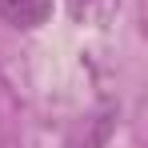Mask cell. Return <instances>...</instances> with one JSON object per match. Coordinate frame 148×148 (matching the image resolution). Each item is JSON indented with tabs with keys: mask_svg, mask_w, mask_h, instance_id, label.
<instances>
[{
	"mask_svg": "<svg viewBox=\"0 0 148 148\" xmlns=\"http://www.w3.org/2000/svg\"><path fill=\"white\" fill-rule=\"evenodd\" d=\"M0 16L12 28H40L52 16V0H0Z\"/></svg>",
	"mask_w": 148,
	"mask_h": 148,
	"instance_id": "obj_2",
	"label": "cell"
},
{
	"mask_svg": "<svg viewBox=\"0 0 148 148\" xmlns=\"http://www.w3.org/2000/svg\"><path fill=\"white\" fill-rule=\"evenodd\" d=\"M68 12H72L80 24H112V16L120 12V0H68Z\"/></svg>",
	"mask_w": 148,
	"mask_h": 148,
	"instance_id": "obj_3",
	"label": "cell"
},
{
	"mask_svg": "<svg viewBox=\"0 0 148 148\" xmlns=\"http://www.w3.org/2000/svg\"><path fill=\"white\" fill-rule=\"evenodd\" d=\"M112 132H116V108H100L68 132L64 148H108Z\"/></svg>",
	"mask_w": 148,
	"mask_h": 148,
	"instance_id": "obj_1",
	"label": "cell"
}]
</instances>
